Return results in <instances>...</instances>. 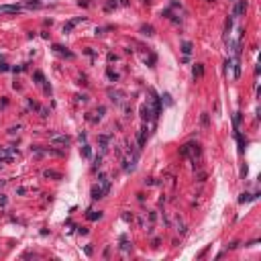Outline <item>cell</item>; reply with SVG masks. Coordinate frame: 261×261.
Instances as JSON below:
<instances>
[{"label":"cell","mask_w":261,"mask_h":261,"mask_svg":"<svg viewBox=\"0 0 261 261\" xmlns=\"http://www.w3.org/2000/svg\"><path fill=\"white\" fill-rule=\"evenodd\" d=\"M117 6H118L117 0H108V2H106V6H104V10H106V12H110V10H114Z\"/></svg>","instance_id":"2e32d148"},{"label":"cell","mask_w":261,"mask_h":261,"mask_svg":"<svg viewBox=\"0 0 261 261\" xmlns=\"http://www.w3.org/2000/svg\"><path fill=\"white\" fill-rule=\"evenodd\" d=\"M176 231H178V233H182V235L186 233V224H184L179 218H178V222H176Z\"/></svg>","instance_id":"cb8c5ba5"},{"label":"cell","mask_w":261,"mask_h":261,"mask_svg":"<svg viewBox=\"0 0 261 261\" xmlns=\"http://www.w3.org/2000/svg\"><path fill=\"white\" fill-rule=\"evenodd\" d=\"M141 33H143V35H149V37H151V35H155V29H153L151 25H143V27H141Z\"/></svg>","instance_id":"4fadbf2b"},{"label":"cell","mask_w":261,"mask_h":261,"mask_svg":"<svg viewBox=\"0 0 261 261\" xmlns=\"http://www.w3.org/2000/svg\"><path fill=\"white\" fill-rule=\"evenodd\" d=\"M104 112H106V108H104V106H98V110H96V123L104 117Z\"/></svg>","instance_id":"d4e9b609"},{"label":"cell","mask_w":261,"mask_h":261,"mask_svg":"<svg viewBox=\"0 0 261 261\" xmlns=\"http://www.w3.org/2000/svg\"><path fill=\"white\" fill-rule=\"evenodd\" d=\"M23 10L21 4H2L0 6V14H19Z\"/></svg>","instance_id":"277c9868"},{"label":"cell","mask_w":261,"mask_h":261,"mask_svg":"<svg viewBox=\"0 0 261 261\" xmlns=\"http://www.w3.org/2000/svg\"><path fill=\"white\" fill-rule=\"evenodd\" d=\"M108 61H110V63L117 61V55H114V53H108Z\"/></svg>","instance_id":"f546056e"},{"label":"cell","mask_w":261,"mask_h":261,"mask_svg":"<svg viewBox=\"0 0 261 261\" xmlns=\"http://www.w3.org/2000/svg\"><path fill=\"white\" fill-rule=\"evenodd\" d=\"M27 8H41L43 4L39 2V0H27V4H25Z\"/></svg>","instance_id":"d6986e66"},{"label":"cell","mask_w":261,"mask_h":261,"mask_svg":"<svg viewBox=\"0 0 261 261\" xmlns=\"http://www.w3.org/2000/svg\"><path fill=\"white\" fill-rule=\"evenodd\" d=\"M108 257H110V247H106L104 249V259H108Z\"/></svg>","instance_id":"1f68e13d"},{"label":"cell","mask_w":261,"mask_h":261,"mask_svg":"<svg viewBox=\"0 0 261 261\" xmlns=\"http://www.w3.org/2000/svg\"><path fill=\"white\" fill-rule=\"evenodd\" d=\"M98 141H100L102 151H106V149H108V143H110V135H100V137H98Z\"/></svg>","instance_id":"7c38bea8"},{"label":"cell","mask_w":261,"mask_h":261,"mask_svg":"<svg viewBox=\"0 0 261 261\" xmlns=\"http://www.w3.org/2000/svg\"><path fill=\"white\" fill-rule=\"evenodd\" d=\"M43 176H45L47 179H61V173L55 172V169H45V172H43Z\"/></svg>","instance_id":"30bf717a"},{"label":"cell","mask_w":261,"mask_h":261,"mask_svg":"<svg viewBox=\"0 0 261 261\" xmlns=\"http://www.w3.org/2000/svg\"><path fill=\"white\" fill-rule=\"evenodd\" d=\"M53 49H55V51H57L59 55H63V57H68V59H74V53H71V51H65L61 45H55Z\"/></svg>","instance_id":"8fae6325"},{"label":"cell","mask_w":261,"mask_h":261,"mask_svg":"<svg viewBox=\"0 0 261 261\" xmlns=\"http://www.w3.org/2000/svg\"><path fill=\"white\" fill-rule=\"evenodd\" d=\"M179 155H182V157L192 159V161H196V157H200V145L198 143H186L184 147L179 149Z\"/></svg>","instance_id":"6da1fadb"},{"label":"cell","mask_w":261,"mask_h":261,"mask_svg":"<svg viewBox=\"0 0 261 261\" xmlns=\"http://www.w3.org/2000/svg\"><path fill=\"white\" fill-rule=\"evenodd\" d=\"M82 155H84V157H90V155H92V149H90V145H88V143H84V145H82Z\"/></svg>","instance_id":"7402d4cb"},{"label":"cell","mask_w":261,"mask_h":261,"mask_svg":"<svg viewBox=\"0 0 261 261\" xmlns=\"http://www.w3.org/2000/svg\"><path fill=\"white\" fill-rule=\"evenodd\" d=\"M182 51H184V55H190V53H192V43L184 41V43H182Z\"/></svg>","instance_id":"9a60e30c"},{"label":"cell","mask_w":261,"mask_h":261,"mask_svg":"<svg viewBox=\"0 0 261 261\" xmlns=\"http://www.w3.org/2000/svg\"><path fill=\"white\" fill-rule=\"evenodd\" d=\"M74 27H76V23H74V21H68L65 25H63V33H65V35L71 33V29H74Z\"/></svg>","instance_id":"44dd1931"},{"label":"cell","mask_w":261,"mask_h":261,"mask_svg":"<svg viewBox=\"0 0 261 261\" xmlns=\"http://www.w3.org/2000/svg\"><path fill=\"white\" fill-rule=\"evenodd\" d=\"M124 117H127V118H129V117H133V108H130L129 104L124 106Z\"/></svg>","instance_id":"f1b7e54d"},{"label":"cell","mask_w":261,"mask_h":261,"mask_svg":"<svg viewBox=\"0 0 261 261\" xmlns=\"http://www.w3.org/2000/svg\"><path fill=\"white\" fill-rule=\"evenodd\" d=\"M147 137H149V133H147V124H143V127H141V130H139V135H137L139 149H143V147H145V143H147Z\"/></svg>","instance_id":"8992f818"},{"label":"cell","mask_w":261,"mask_h":261,"mask_svg":"<svg viewBox=\"0 0 261 261\" xmlns=\"http://www.w3.org/2000/svg\"><path fill=\"white\" fill-rule=\"evenodd\" d=\"M237 141H239V151L243 153V151H245V143H247V141L243 139V135H241V133H237Z\"/></svg>","instance_id":"ac0fdd59"},{"label":"cell","mask_w":261,"mask_h":261,"mask_svg":"<svg viewBox=\"0 0 261 261\" xmlns=\"http://www.w3.org/2000/svg\"><path fill=\"white\" fill-rule=\"evenodd\" d=\"M108 98H110V102H114V104H124V92H120V90H114V88H108Z\"/></svg>","instance_id":"7a4b0ae2"},{"label":"cell","mask_w":261,"mask_h":261,"mask_svg":"<svg viewBox=\"0 0 261 261\" xmlns=\"http://www.w3.org/2000/svg\"><path fill=\"white\" fill-rule=\"evenodd\" d=\"M200 123H202V127L206 129L208 123H210V114H208V112H202V117H200Z\"/></svg>","instance_id":"e0dca14e"},{"label":"cell","mask_w":261,"mask_h":261,"mask_svg":"<svg viewBox=\"0 0 261 261\" xmlns=\"http://www.w3.org/2000/svg\"><path fill=\"white\" fill-rule=\"evenodd\" d=\"M35 80H37V84H43V82H45V78H43L41 71H35Z\"/></svg>","instance_id":"484cf974"},{"label":"cell","mask_w":261,"mask_h":261,"mask_svg":"<svg viewBox=\"0 0 261 261\" xmlns=\"http://www.w3.org/2000/svg\"><path fill=\"white\" fill-rule=\"evenodd\" d=\"M71 143L69 135H51V145H59V147H68Z\"/></svg>","instance_id":"3957f363"},{"label":"cell","mask_w":261,"mask_h":261,"mask_svg":"<svg viewBox=\"0 0 261 261\" xmlns=\"http://www.w3.org/2000/svg\"><path fill=\"white\" fill-rule=\"evenodd\" d=\"M208 2H214V0H208Z\"/></svg>","instance_id":"836d02e7"},{"label":"cell","mask_w":261,"mask_h":261,"mask_svg":"<svg viewBox=\"0 0 261 261\" xmlns=\"http://www.w3.org/2000/svg\"><path fill=\"white\" fill-rule=\"evenodd\" d=\"M192 74H194V80H200V78L204 76V63H196L192 69Z\"/></svg>","instance_id":"9c48e42d"},{"label":"cell","mask_w":261,"mask_h":261,"mask_svg":"<svg viewBox=\"0 0 261 261\" xmlns=\"http://www.w3.org/2000/svg\"><path fill=\"white\" fill-rule=\"evenodd\" d=\"M120 251H123V253H129L130 251V247H133V245H130L129 243V237H127V235H120Z\"/></svg>","instance_id":"ba28073f"},{"label":"cell","mask_w":261,"mask_h":261,"mask_svg":"<svg viewBox=\"0 0 261 261\" xmlns=\"http://www.w3.org/2000/svg\"><path fill=\"white\" fill-rule=\"evenodd\" d=\"M247 10V0H237V6L233 10V16H241V14H245Z\"/></svg>","instance_id":"52a82bcc"},{"label":"cell","mask_w":261,"mask_h":261,"mask_svg":"<svg viewBox=\"0 0 261 261\" xmlns=\"http://www.w3.org/2000/svg\"><path fill=\"white\" fill-rule=\"evenodd\" d=\"M123 220H124V222H133V214H129V212H123Z\"/></svg>","instance_id":"83f0119b"},{"label":"cell","mask_w":261,"mask_h":261,"mask_svg":"<svg viewBox=\"0 0 261 261\" xmlns=\"http://www.w3.org/2000/svg\"><path fill=\"white\" fill-rule=\"evenodd\" d=\"M98 218H102V212H96V210L88 212V220H98Z\"/></svg>","instance_id":"ffe728a7"},{"label":"cell","mask_w":261,"mask_h":261,"mask_svg":"<svg viewBox=\"0 0 261 261\" xmlns=\"http://www.w3.org/2000/svg\"><path fill=\"white\" fill-rule=\"evenodd\" d=\"M106 76H108V80H112V82H118V74H117V71H112V69H106Z\"/></svg>","instance_id":"603a6c76"},{"label":"cell","mask_w":261,"mask_h":261,"mask_svg":"<svg viewBox=\"0 0 261 261\" xmlns=\"http://www.w3.org/2000/svg\"><path fill=\"white\" fill-rule=\"evenodd\" d=\"M118 4H123V6H127V4H129V0H118Z\"/></svg>","instance_id":"d6a6232c"},{"label":"cell","mask_w":261,"mask_h":261,"mask_svg":"<svg viewBox=\"0 0 261 261\" xmlns=\"http://www.w3.org/2000/svg\"><path fill=\"white\" fill-rule=\"evenodd\" d=\"M8 69H10V68H8L6 63H0V71H8Z\"/></svg>","instance_id":"4dcf8cb0"},{"label":"cell","mask_w":261,"mask_h":261,"mask_svg":"<svg viewBox=\"0 0 261 261\" xmlns=\"http://www.w3.org/2000/svg\"><path fill=\"white\" fill-rule=\"evenodd\" d=\"M241 112H235V129H239V124H241Z\"/></svg>","instance_id":"4316f807"},{"label":"cell","mask_w":261,"mask_h":261,"mask_svg":"<svg viewBox=\"0 0 261 261\" xmlns=\"http://www.w3.org/2000/svg\"><path fill=\"white\" fill-rule=\"evenodd\" d=\"M251 200H255V196H253V194H247V192H245V194H241L239 202H241V204H245V202H251Z\"/></svg>","instance_id":"5bb4252c"},{"label":"cell","mask_w":261,"mask_h":261,"mask_svg":"<svg viewBox=\"0 0 261 261\" xmlns=\"http://www.w3.org/2000/svg\"><path fill=\"white\" fill-rule=\"evenodd\" d=\"M141 118H143L145 123L151 120V118H155V112H153L151 104H143V106H141Z\"/></svg>","instance_id":"5b68a950"}]
</instances>
